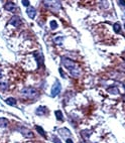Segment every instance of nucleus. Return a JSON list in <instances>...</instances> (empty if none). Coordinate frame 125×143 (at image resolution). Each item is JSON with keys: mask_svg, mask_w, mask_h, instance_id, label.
<instances>
[{"mask_svg": "<svg viewBox=\"0 0 125 143\" xmlns=\"http://www.w3.org/2000/svg\"><path fill=\"white\" fill-rule=\"evenodd\" d=\"M63 40H64V38L61 36V35H57V36L54 38V41H55V43H57L58 45H62Z\"/></svg>", "mask_w": 125, "mask_h": 143, "instance_id": "15", "label": "nucleus"}, {"mask_svg": "<svg viewBox=\"0 0 125 143\" xmlns=\"http://www.w3.org/2000/svg\"><path fill=\"white\" fill-rule=\"evenodd\" d=\"M113 29H114V31H115L116 33H120V31H121L120 24H119V23H114V24H113Z\"/></svg>", "mask_w": 125, "mask_h": 143, "instance_id": "19", "label": "nucleus"}, {"mask_svg": "<svg viewBox=\"0 0 125 143\" xmlns=\"http://www.w3.org/2000/svg\"><path fill=\"white\" fill-rule=\"evenodd\" d=\"M35 129H36V131L39 132L40 135L42 136V137H45V138H47V133H46V131L43 130V129L41 128L40 126H39V125H36L35 126Z\"/></svg>", "mask_w": 125, "mask_h": 143, "instance_id": "17", "label": "nucleus"}, {"mask_svg": "<svg viewBox=\"0 0 125 143\" xmlns=\"http://www.w3.org/2000/svg\"><path fill=\"white\" fill-rule=\"evenodd\" d=\"M81 143H86V142H85V141H83V142H81Z\"/></svg>", "mask_w": 125, "mask_h": 143, "instance_id": "28", "label": "nucleus"}, {"mask_svg": "<svg viewBox=\"0 0 125 143\" xmlns=\"http://www.w3.org/2000/svg\"><path fill=\"white\" fill-rule=\"evenodd\" d=\"M124 100H125V96H124Z\"/></svg>", "mask_w": 125, "mask_h": 143, "instance_id": "30", "label": "nucleus"}, {"mask_svg": "<svg viewBox=\"0 0 125 143\" xmlns=\"http://www.w3.org/2000/svg\"><path fill=\"white\" fill-rule=\"evenodd\" d=\"M61 90H62V85L59 81H55V84L53 85V88H52V94H51L52 97H57L60 94Z\"/></svg>", "mask_w": 125, "mask_h": 143, "instance_id": "3", "label": "nucleus"}, {"mask_svg": "<svg viewBox=\"0 0 125 143\" xmlns=\"http://www.w3.org/2000/svg\"><path fill=\"white\" fill-rule=\"evenodd\" d=\"M2 77V72H1V70H0V78Z\"/></svg>", "mask_w": 125, "mask_h": 143, "instance_id": "27", "label": "nucleus"}, {"mask_svg": "<svg viewBox=\"0 0 125 143\" xmlns=\"http://www.w3.org/2000/svg\"><path fill=\"white\" fill-rule=\"evenodd\" d=\"M70 74H71L72 76H73V77H75V78H78L79 76H80V69L76 67V68L73 69V70L71 71Z\"/></svg>", "mask_w": 125, "mask_h": 143, "instance_id": "16", "label": "nucleus"}, {"mask_svg": "<svg viewBox=\"0 0 125 143\" xmlns=\"http://www.w3.org/2000/svg\"><path fill=\"white\" fill-rule=\"evenodd\" d=\"M7 89V84L6 83H0V90L1 91H4V90H6Z\"/></svg>", "mask_w": 125, "mask_h": 143, "instance_id": "21", "label": "nucleus"}, {"mask_svg": "<svg viewBox=\"0 0 125 143\" xmlns=\"http://www.w3.org/2000/svg\"><path fill=\"white\" fill-rule=\"evenodd\" d=\"M55 117H57V119L59 121H64V115H63L62 111H60V110H57L55 112Z\"/></svg>", "mask_w": 125, "mask_h": 143, "instance_id": "18", "label": "nucleus"}, {"mask_svg": "<svg viewBox=\"0 0 125 143\" xmlns=\"http://www.w3.org/2000/svg\"><path fill=\"white\" fill-rule=\"evenodd\" d=\"M81 135L82 137L87 140V139H89L90 138V136H91V131H89V130H82L81 131Z\"/></svg>", "mask_w": 125, "mask_h": 143, "instance_id": "12", "label": "nucleus"}, {"mask_svg": "<svg viewBox=\"0 0 125 143\" xmlns=\"http://www.w3.org/2000/svg\"><path fill=\"white\" fill-rule=\"evenodd\" d=\"M46 113H47V108H46V107H42V106L36 108V110H35V114L39 115V116H43Z\"/></svg>", "mask_w": 125, "mask_h": 143, "instance_id": "9", "label": "nucleus"}, {"mask_svg": "<svg viewBox=\"0 0 125 143\" xmlns=\"http://www.w3.org/2000/svg\"><path fill=\"white\" fill-rule=\"evenodd\" d=\"M124 28H125V24H124Z\"/></svg>", "mask_w": 125, "mask_h": 143, "instance_id": "29", "label": "nucleus"}, {"mask_svg": "<svg viewBox=\"0 0 125 143\" xmlns=\"http://www.w3.org/2000/svg\"><path fill=\"white\" fill-rule=\"evenodd\" d=\"M4 8H5V10H7V11H10V12H14L16 10V5L15 3H13V2H6L5 3V5H4Z\"/></svg>", "mask_w": 125, "mask_h": 143, "instance_id": "6", "label": "nucleus"}, {"mask_svg": "<svg viewBox=\"0 0 125 143\" xmlns=\"http://www.w3.org/2000/svg\"><path fill=\"white\" fill-rule=\"evenodd\" d=\"M62 63H63V65H64V67L66 69H68L70 72L73 70V69H75L77 67L76 64H75L72 60L68 59V58H62Z\"/></svg>", "mask_w": 125, "mask_h": 143, "instance_id": "2", "label": "nucleus"}, {"mask_svg": "<svg viewBox=\"0 0 125 143\" xmlns=\"http://www.w3.org/2000/svg\"><path fill=\"white\" fill-rule=\"evenodd\" d=\"M49 25H51V28H52L53 30L57 29V28H58V26H59L55 20H52V21H51V23H49Z\"/></svg>", "mask_w": 125, "mask_h": 143, "instance_id": "20", "label": "nucleus"}, {"mask_svg": "<svg viewBox=\"0 0 125 143\" xmlns=\"http://www.w3.org/2000/svg\"><path fill=\"white\" fill-rule=\"evenodd\" d=\"M5 103L9 106H16V103H17V101H16L15 98H12V97H9L5 100Z\"/></svg>", "mask_w": 125, "mask_h": 143, "instance_id": "11", "label": "nucleus"}, {"mask_svg": "<svg viewBox=\"0 0 125 143\" xmlns=\"http://www.w3.org/2000/svg\"><path fill=\"white\" fill-rule=\"evenodd\" d=\"M8 124H9V122H8L7 119H5V118H0V128H5V127H7Z\"/></svg>", "mask_w": 125, "mask_h": 143, "instance_id": "14", "label": "nucleus"}, {"mask_svg": "<svg viewBox=\"0 0 125 143\" xmlns=\"http://www.w3.org/2000/svg\"><path fill=\"white\" fill-rule=\"evenodd\" d=\"M33 54H34V57H35V59H36V61H38V67L40 68L41 66H43V64H45V58H43L42 53H34Z\"/></svg>", "mask_w": 125, "mask_h": 143, "instance_id": "4", "label": "nucleus"}, {"mask_svg": "<svg viewBox=\"0 0 125 143\" xmlns=\"http://www.w3.org/2000/svg\"><path fill=\"white\" fill-rule=\"evenodd\" d=\"M9 23L10 24H12L13 26H15V27H18L20 24H21V18L19 17V16H12L11 18H10V20H9Z\"/></svg>", "mask_w": 125, "mask_h": 143, "instance_id": "5", "label": "nucleus"}, {"mask_svg": "<svg viewBox=\"0 0 125 143\" xmlns=\"http://www.w3.org/2000/svg\"><path fill=\"white\" fill-rule=\"evenodd\" d=\"M21 3L23 4L24 6H26V7H29V4H30V3H29V1H27V0H22V1H21Z\"/></svg>", "mask_w": 125, "mask_h": 143, "instance_id": "23", "label": "nucleus"}, {"mask_svg": "<svg viewBox=\"0 0 125 143\" xmlns=\"http://www.w3.org/2000/svg\"><path fill=\"white\" fill-rule=\"evenodd\" d=\"M53 142L54 143H62L61 142V139H60L59 137H57V136H54V137H53Z\"/></svg>", "mask_w": 125, "mask_h": 143, "instance_id": "22", "label": "nucleus"}, {"mask_svg": "<svg viewBox=\"0 0 125 143\" xmlns=\"http://www.w3.org/2000/svg\"><path fill=\"white\" fill-rule=\"evenodd\" d=\"M107 92L109 94H112V95H118L119 94V90H118L117 87H110L107 89Z\"/></svg>", "mask_w": 125, "mask_h": 143, "instance_id": "13", "label": "nucleus"}, {"mask_svg": "<svg viewBox=\"0 0 125 143\" xmlns=\"http://www.w3.org/2000/svg\"><path fill=\"white\" fill-rule=\"evenodd\" d=\"M59 133L64 137H68L71 135V131L68 128H61L59 129Z\"/></svg>", "mask_w": 125, "mask_h": 143, "instance_id": "10", "label": "nucleus"}, {"mask_svg": "<svg viewBox=\"0 0 125 143\" xmlns=\"http://www.w3.org/2000/svg\"><path fill=\"white\" fill-rule=\"evenodd\" d=\"M59 72H60V74H61V76H62V78L65 79V78H66V75H65V73L63 72V70L61 68H60V70H59Z\"/></svg>", "mask_w": 125, "mask_h": 143, "instance_id": "24", "label": "nucleus"}, {"mask_svg": "<svg viewBox=\"0 0 125 143\" xmlns=\"http://www.w3.org/2000/svg\"><path fill=\"white\" fill-rule=\"evenodd\" d=\"M26 13H27V15H28L29 18L33 19V18L35 17V15H36V10H35V8L34 7L29 6V7H27V9H26Z\"/></svg>", "mask_w": 125, "mask_h": 143, "instance_id": "8", "label": "nucleus"}, {"mask_svg": "<svg viewBox=\"0 0 125 143\" xmlns=\"http://www.w3.org/2000/svg\"><path fill=\"white\" fill-rule=\"evenodd\" d=\"M66 142L67 143H74L73 142V140H72L71 138H67V139H66Z\"/></svg>", "mask_w": 125, "mask_h": 143, "instance_id": "26", "label": "nucleus"}, {"mask_svg": "<svg viewBox=\"0 0 125 143\" xmlns=\"http://www.w3.org/2000/svg\"><path fill=\"white\" fill-rule=\"evenodd\" d=\"M117 3L120 4L121 6H125V1H121V0H120V1H117Z\"/></svg>", "mask_w": 125, "mask_h": 143, "instance_id": "25", "label": "nucleus"}, {"mask_svg": "<svg viewBox=\"0 0 125 143\" xmlns=\"http://www.w3.org/2000/svg\"><path fill=\"white\" fill-rule=\"evenodd\" d=\"M20 94H21V96L24 97V98L32 100V99H35L38 97L39 92H38V90H36L35 88H33V87H25V88H23V89L21 90Z\"/></svg>", "mask_w": 125, "mask_h": 143, "instance_id": "1", "label": "nucleus"}, {"mask_svg": "<svg viewBox=\"0 0 125 143\" xmlns=\"http://www.w3.org/2000/svg\"><path fill=\"white\" fill-rule=\"evenodd\" d=\"M19 131L21 132V134H23L24 137H27V138H32V137H33V133L31 132L30 130L24 128V127L19 129Z\"/></svg>", "mask_w": 125, "mask_h": 143, "instance_id": "7", "label": "nucleus"}]
</instances>
